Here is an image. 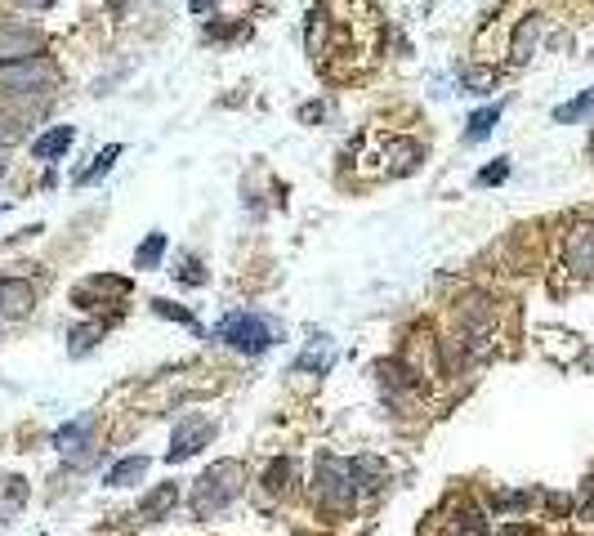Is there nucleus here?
<instances>
[{
  "instance_id": "a878e982",
  "label": "nucleus",
  "mask_w": 594,
  "mask_h": 536,
  "mask_svg": "<svg viewBox=\"0 0 594 536\" xmlns=\"http://www.w3.org/2000/svg\"><path fill=\"white\" fill-rule=\"evenodd\" d=\"M14 5H18V9H32V14H41V9H50L54 0H14Z\"/></svg>"
},
{
  "instance_id": "6ab92c4d",
  "label": "nucleus",
  "mask_w": 594,
  "mask_h": 536,
  "mask_svg": "<svg viewBox=\"0 0 594 536\" xmlns=\"http://www.w3.org/2000/svg\"><path fill=\"white\" fill-rule=\"evenodd\" d=\"M27 126H32V117H23V112H0V148H9V143H23L27 139Z\"/></svg>"
},
{
  "instance_id": "f03ea898",
  "label": "nucleus",
  "mask_w": 594,
  "mask_h": 536,
  "mask_svg": "<svg viewBox=\"0 0 594 536\" xmlns=\"http://www.w3.org/2000/svg\"><path fill=\"white\" fill-rule=\"evenodd\" d=\"M215 340H224L228 349L246 353V358H260L277 344V327L264 318V313H228L215 327Z\"/></svg>"
},
{
  "instance_id": "f8f14e48",
  "label": "nucleus",
  "mask_w": 594,
  "mask_h": 536,
  "mask_svg": "<svg viewBox=\"0 0 594 536\" xmlns=\"http://www.w3.org/2000/svg\"><path fill=\"white\" fill-rule=\"evenodd\" d=\"M331 362H335V349H331V340L327 335H313V344L309 349L300 353V358H295V371H331Z\"/></svg>"
},
{
  "instance_id": "a211bd4d",
  "label": "nucleus",
  "mask_w": 594,
  "mask_h": 536,
  "mask_svg": "<svg viewBox=\"0 0 594 536\" xmlns=\"http://www.w3.org/2000/svg\"><path fill=\"white\" fill-rule=\"evenodd\" d=\"M161 255H166V233H148L134 251V268H157Z\"/></svg>"
},
{
  "instance_id": "423d86ee",
  "label": "nucleus",
  "mask_w": 594,
  "mask_h": 536,
  "mask_svg": "<svg viewBox=\"0 0 594 536\" xmlns=\"http://www.w3.org/2000/svg\"><path fill=\"white\" fill-rule=\"evenodd\" d=\"M215 438V425H210L206 416H184L175 425V438H170V452H166V461L170 465H179V461H188V456H197L201 447Z\"/></svg>"
},
{
  "instance_id": "39448f33",
  "label": "nucleus",
  "mask_w": 594,
  "mask_h": 536,
  "mask_svg": "<svg viewBox=\"0 0 594 536\" xmlns=\"http://www.w3.org/2000/svg\"><path fill=\"white\" fill-rule=\"evenodd\" d=\"M563 264H568L572 277H594V224L590 219H577L563 237Z\"/></svg>"
},
{
  "instance_id": "412c9836",
  "label": "nucleus",
  "mask_w": 594,
  "mask_h": 536,
  "mask_svg": "<svg viewBox=\"0 0 594 536\" xmlns=\"http://www.w3.org/2000/svg\"><path fill=\"white\" fill-rule=\"evenodd\" d=\"M322 36H327V9H309V36H304V45H309V54L322 50Z\"/></svg>"
},
{
  "instance_id": "4be33fe9",
  "label": "nucleus",
  "mask_w": 594,
  "mask_h": 536,
  "mask_svg": "<svg viewBox=\"0 0 594 536\" xmlns=\"http://www.w3.org/2000/svg\"><path fill=\"white\" fill-rule=\"evenodd\" d=\"M286 478H291V461H273V465H268V474H264V487L273 496H282L286 492Z\"/></svg>"
},
{
  "instance_id": "f3484780",
  "label": "nucleus",
  "mask_w": 594,
  "mask_h": 536,
  "mask_svg": "<svg viewBox=\"0 0 594 536\" xmlns=\"http://www.w3.org/2000/svg\"><path fill=\"white\" fill-rule=\"evenodd\" d=\"M590 112H594V85H590L586 94H577V99L559 103V108H554V121H559V126H572V121L590 117Z\"/></svg>"
},
{
  "instance_id": "1a4fd4ad",
  "label": "nucleus",
  "mask_w": 594,
  "mask_h": 536,
  "mask_svg": "<svg viewBox=\"0 0 594 536\" xmlns=\"http://www.w3.org/2000/svg\"><path fill=\"white\" fill-rule=\"evenodd\" d=\"M175 505H179V483H157L152 492H143L139 519L143 523H161V519H170V514H175Z\"/></svg>"
},
{
  "instance_id": "7ed1b4c3",
  "label": "nucleus",
  "mask_w": 594,
  "mask_h": 536,
  "mask_svg": "<svg viewBox=\"0 0 594 536\" xmlns=\"http://www.w3.org/2000/svg\"><path fill=\"white\" fill-rule=\"evenodd\" d=\"M59 85V67L50 59H23V63H0V94H50Z\"/></svg>"
},
{
  "instance_id": "f257e3e1",
  "label": "nucleus",
  "mask_w": 594,
  "mask_h": 536,
  "mask_svg": "<svg viewBox=\"0 0 594 536\" xmlns=\"http://www.w3.org/2000/svg\"><path fill=\"white\" fill-rule=\"evenodd\" d=\"M242 492H246V465L242 461H215L197 478L188 505H193L197 519H215V514H224Z\"/></svg>"
},
{
  "instance_id": "4468645a",
  "label": "nucleus",
  "mask_w": 594,
  "mask_h": 536,
  "mask_svg": "<svg viewBox=\"0 0 594 536\" xmlns=\"http://www.w3.org/2000/svg\"><path fill=\"white\" fill-rule=\"evenodd\" d=\"M117 157H121V143H108V148H103V152H94V161L81 170V175H76V188H90V184H99V179L108 175L112 166H117Z\"/></svg>"
},
{
  "instance_id": "b1692460",
  "label": "nucleus",
  "mask_w": 594,
  "mask_h": 536,
  "mask_svg": "<svg viewBox=\"0 0 594 536\" xmlns=\"http://www.w3.org/2000/svg\"><path fill=\"white\" fill-rule=\"evenodd\" d=\"M152 309H157L161 318H175V322H184V327H193V331H197V318H193V313H188V309H175L170 300H152Z\"/></svg>"
},
{
  "instance_id": "5701e85b",
  "label": "nucleus",
  "mask_w": 594,
  "mask_h": 536,
  "mask_svg": "<svg viewBox=\"0 0 594 536\" xmlns=\"http://www.w3.org/2000/svg\"><path fill=\"white\" fill-rule=\"evenodd\" d=\"M505 179H510V161H505V157H496L492 166H483V170H478V184H483V188L505 184Z\"/></svg>"
},
{
  "instance_id": "9d476101",
  "label": "nucleus",
  "mask_w": 594,
  "mask_h": 536,
  "mask_svg": "<svg viewBox=\"0 0 594 536\" xmlns=\"http://www.w3.org/2000/svg\"><path fill=\"white\" fill-rule=\"evenodd\" d=\"M76 143V130L72 126H54V130H45L41 139H32V157L36 161H59L67 157V148Z\"/></svg>"
},
{
  "instance_id": "ddd939ff",
  "label": "nucleus",
  "mask_w": 594,
  "mask_h": 536,
  "mask_svg": "<svg viewBox=\"0 0 594 536\" xmlns=\"http://www.w3.org/2000/svg\"><path fill=\"white\" fill-rule=\"evenodd\" d=\"M143 474H148V456H121V461L103 474V483L108 487H134Z\"/></svg>"
},
{
  "instance_id": "20e7f679",
  "label": "nucleus",
  "mask_w": 594,
  "mask_h": 536,
  "mask_svg": "<svg viewBox=\"0 0 594 536\" xmlns=\"http://www.w3.org/2000/svg\"><path fill=\"white\" fill-rule=\"evenodd\" d=\"M313 496H318L327 510H349L358 501V478H353V465L340 461V456H322L318 465V483H313Z\"/></svg>"
},
{
  "instance_id": "aec40b11",
  "label": "nucleus",
  "mask_w": 594,
  "mask_h": 536,
  "mask_svg": "<svg viewBox=\"0 0 594 536\" xmlns=\"http://www.w3.org/2000/svg\"><path fill=\"white\" fill-rule=\"evenodd\" d=\"M461 85L469 94H492L496 90V67H465Z\"/></svg>"
},
{
  "instance_id": "cd10ccee",
  "label": "nucleus",
  "mask_w": 594,
  "mask_h": 536,
  "mask_svg": "<svg viewBox=\"0 0 594 536\" xmlns=\"http://www.w3.org/2000/svg\"><path fill=\"white\" fill-rule=\"evenodd\" d=\"M590 59H594V54H590Z\"/></svg>"
},
{
  "instance_id": "bb28decb",
  "label": "nucleus",
  "mask_w": 594,
  "mask_h": 536,
  "mask_svg": "<svg viewBox=\"0 0 594 536\" xmlns=\"http://www.w3.org/2000/svg\"><path fill=\"white\" fill-rule=\"evenodd\" d=\"M590 157H594V130H590Z\"/></svg>"
},
{
  "instance_id": "dca6fc26",
  "label": "nucleus",
  "mask_w": 594,
  "mask_h": 536,
  "mask_svg": "<svg viewBox=\"0 0 594 536\" xmlns=\"http://www.w3.org/2000/svg\"><path fill=\"white\" fill-rule=\"evenodd\" d=\"M496 121H501V103H487V108H478L474 117H469V130H465V139H469V143H483L487 134L496 130Z\"/></svg>"
},
{
  "instance_id": "2eb2a0df",
  "label": "nucleus",
  "mask_w": 594,
  "mask_h": 536,
  "mask_svg": "<svg viewBox=\"0 0 594 536\" xmlns=\"http://www.w3.org/2000/svg\"><path fill=\"white\" fill-rule=\"evenodd\" d=\"M90 429H94V420L90 416H81V420H72V425H63L59 434H54V447L67 456V452H81L85 447V438H90Z\"/></svg>"
},
{
  "instance_id": "6e6552de",
  "label": "nucleus",
  "mask_w": 594,
  "mask_h": 536,
  "mask_svg": "<svg viewBox=\"0 0 594 536\" xmlns=\"http://www.w3.org/2000/svg\"><path fill=\"white\" fill-rule=\"evenodd\" d=\"M36 309V286L27 277H0V318L18 322V318H32Z\"/></svg>"
},
{
  "instance_id": "393cba45",
  "label": "nucleus",
  "mask_w": 594,
  "mask_h": 536,
  "mask_svg": "<svg viewBox=\"0 0 594 536\" xmlns=\"http://www.w3.org/2000/svg\"><path fill=\"white\" fill-rule=\"evenodd\" d=\"M94 335H99V327H85V331H72V353H85V349H90V344H94Z\"/></svg>"
},
{
  "instance_id": "9b49d317",
  "label": "nucleus",
  "mask_w": 594,
  "mask_h": 536,
  "mask_svg": "<svg viewBox=\"0 0 594 536\" xmlns=\"http://www.w3.org/2000/svg\"><path fill=\"white\" fill-rule=\"evenodd\" d=\"M541 14H528V18H523V23H519V32H514V41H510V59L514 63H528L532 59V50H536V41H541Z\"/></svg>"
},
{
  "instance_id": "0eeeda50",
  "label": "nucleus",
  "mask_w": 594,
  "mask_h": 536,
  "mask_svg": "<svg viewBox=\"0 0 594 536\" xmlns=\"http://www.w3.org/2000/svg\"><path fill=\"white\" fill-rule=\"evenodd\" d=\"M45 54V36L32 27H0V63H23V59H41Z\"/></svg>"
}]
</instances>
